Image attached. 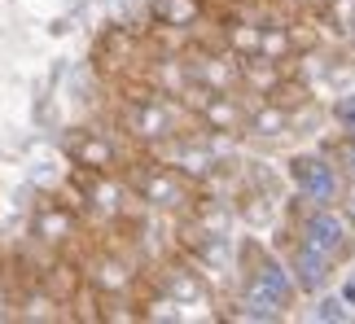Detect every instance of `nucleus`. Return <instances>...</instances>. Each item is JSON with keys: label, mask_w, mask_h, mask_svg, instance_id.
<instances>
[{"label": "nucleus", "mask_w": 355, "mask_h": 324, "mask_svg": "<svg viewBox=\"0 0 355 324\" xmlns=\"http://www.w3.org/2000/svg\"><path fill=\"white\" fill-rule=\"evenodd\" d=\"M290 184L311 206H334V201L343 197V171L324 154H294L290 158Z\"/></svg>", "instance_id": "obj_1"}, {"label": "nucleus", "mask_w": 355, "mask_h": 324, "mask_svg": "<svg viewBox=\"0 0 355 324\" xmlns=\"http://www.w3.org/2000/svg\"><path fill=\"white\" fill-rule=\"evenodd\" d=\"M303 246L311 250H320V254H329V259H347L351 254V224L338 215L334 206H311V215L303 219Z\"/></svg>", "instance_id": "obj_2"}, {"label": "nucleus", "mask_w": 355, "mask_h": 324, "mask_svg": "<svg viewBox=\"0 0 355 324\" xmlns=\"http://www.w3.org/2000/svg\"><path fill=\"white\" fill-rule=\"evenodd\" d=\"M294 298V280L285 276L281 263H263L250 272V285H245V303L254 307V312H281V307H290Z\"/></svg>", "instance_id": "obj_3"}, {"label": "nucleus", "mask_w": 355, "mask_h": 324, "mask_svg": "<svg viewBox=\"0 0 355 324\" xmlns=\"http://www.w3.org/2000/svg\"><path fill=\"white\" fill-rule=\"evenodd\" d=\"M290 280H294V289H303V294H324L334 285V259L298 241V250L290 259Z\"/></svg>", "instance_id": "obj_4"}, {"label": "nucleus", "mask_w": 355, "mask_h": 324, "mask_svg": "<svg viewBox=\"0 0 355 324\" xmlns=\"http://www.w3.org/2000/svg\"><path fill=\"white\" fill-rule=\"evenodd\" d=\"M334 123L347 132V136H355V92H347V97L334 101Z\"/></svg>", "instance_id": "obj_5"}, {"label": "nucleus", "mask_w": 355, "mask_h": 324, "mask_svg": "<svg viewBox=\"0 0 355 324\" xmlns=\"http://www.w3.org/2000/svg\"><path fill=\"white\" fill-rule=\"evenodd\" d=\"M338 171H347V175H355V136H347L343 141V150H338Z\"/></svg>", "instance_id": "obj_6"}, {"label": "nucleus", "mask_w": 355, "mask_h": 324, "mask_svg": "<svg viewBox=\"0 0 355 324\" xmlns=\"http://www.w3.org/2000/svg\"><path fill=\"white\" fill-rule=\"evenodd\" d=\"M347 224H351V228H355V197H351V201H347Z\"/></svg>", "instance_id": "obj_7"}, {"label": "nucleus", "mask_w": 355, "mask_h": 324, "mask_svg": "<svg viewBox=\"0 0 355 324\" xmlns=\"http://www.w3.org/2000/svg\"><path fill=\"white\" fill-rule=\"evenodd\" d=\"M351 35H355V18H351Z\"/></svg>", "instance_id": "obj_8"}]
</instances>
